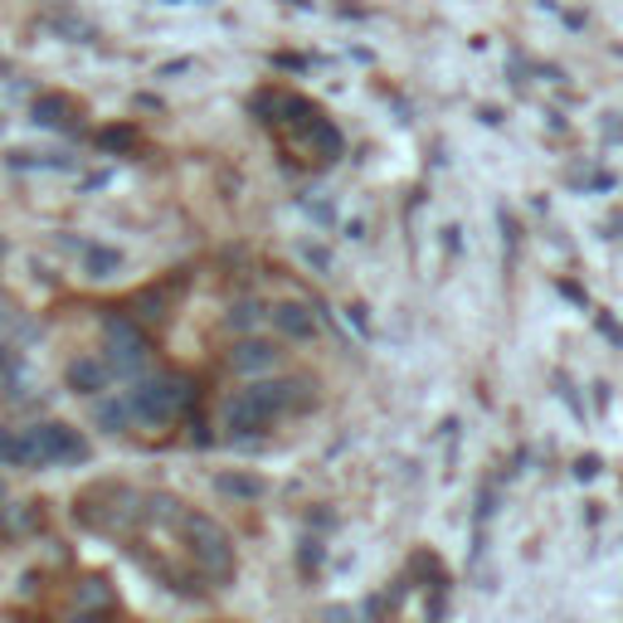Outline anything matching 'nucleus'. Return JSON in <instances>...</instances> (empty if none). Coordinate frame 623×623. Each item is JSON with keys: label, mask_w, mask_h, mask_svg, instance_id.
Wrapping results in <instances>:
<instances>
[{"label": "nucleus", "mask_w": 623, "mask_h": 623, "mask_svg": "<svg viewBox=\"0 0 623 623\" xmlns=\"http://www.w3.org/2000/svg\"><path fill=\"white\" fill-rule=\"evenodd\" d=\"M303 380H258V386H244L224 400V429L248 439V433H264L273 419H283L288 410L303 404Z\"/></svg>", "instance_id": "obj_1"}, {"label": "nucleus", "mask_w": 623, "mask_h": 623, "mask_svg": "<svg viewBox=\"0 0 623 623\" xmlns=\"http://www.w3.org/2000/svg\"><path fill=\"white\" fill-rule=\"evenodd\" d=\"M185 536H191V555L195 565L210 579H230L234 575V546L215 516H185Z\"/></svg>", "instance_id": "obj_2"}, {"label": "nucleus", "mask_w": 623, "mask_h": 623, "mask_svg": "<svg viewBox=\"0 0 623 623\" xmlns=\"http://www.w3.org/2000/svg\"><path fill=\"white\" fill-rule=\"evenodd\" d=\"M25 443H29V467H54V463L88 459V443H83L74 429H64V424H35V429H25Z\"/></svg>", "instance_id": "obj_3"}, {"label": "nucleus", "mask_w": 623, "mask_h": 623, "mask_svg": "<svg viewBox=\"0 0 623 623\" xmlns=\"http://www.w3.org/2000/svg\"><path fill=\"white\" fill-rule=\"evenodd\" d=\"M102 337H108V366L118 370V376H137V370L147 366V337H142L127 317H108Z\"/></svg>", "instance_id": "obj_4"}, {"label": "nucleus", "mask_w": 623, "mask_h": 623, "mask_svg": "<svg viewBox=\"0 0 623 623\" xmlns=\"http://www.w3.org/2000/svg\"><path fill=\"white\" fill-rule=\"evenodd\" d=\"M132 394V410H137V419H147V424H171L175 414H181V404H185V386L181 380H147L142 390H127Z\"/></svg>", "instance_id": "obj_5"}, {"label": "nucleus", "mask_w": 623, "mask_h": 623, "mask_svg": "<svg viewBox=\"0 0 623 623\" xmlns=\"http://www.w3.org/2000/svg\"><path fill=\"white\" fill-rule=\"evenodd\" d=\"M268 327H278L293 341H312L321 331V321H317V312L303 303H283V307H268Z\"/></svg>", "instance_id": "obj_6"}, {"label": "nucleus", "mask_w": 623, "mask_h": 623, "mask_svg": "<svg viewBox=\"0 0 623 623\" xmlns=\"http://www.w3.org/2000/svg\"><path fill=\"white\" fill-rule=\"evenodd\" d=\"M64 380H69V390L74 394H102L112 386V366L108 361H98V356H78V361H69Z\"/></svg>", "instance_id": "obj_7"}, {"label": "nucleus", "mask_w": 623, "mask_h": 623, "mask_svg": "<svg viewBox=\"0 0 623 623\" xmlns=\"http://www.w3.org/2000/svg\"><path fill=\"white\" fill-rule=\"evenodd\" d=\"M278 366V351L268 346V341H258V337H248L244 346H234V370H273Z\"/></svg>", "instance_id": "obj_8"}, {"label": "nucleus", "mask_w": 623, "mask_h": 623, "mask_svg": "<svg viewBox=\"0 0 623 623\" xmlns=\"http://www.w3.org/2000/svg\"><path fill=\"white\" fill-rule=\"evenodd\" d=\"M215 492L220 497H244V502H254V497L268 492L264 477H248V473H220L215 477Z\"/></svg>", "instance_id": "obj_9"}, {"label": "nucleus", "mask_w": 623, "mask_h": 623, "mask_svg": "<svg viewBox=\"0 0 623 623\" xmlns=\"http://www.w3.org/2000/svg\"><path fill=\"white\" fill-rule=\"evenodd\" d=\"M0 467H29L25 429H0Z\"/></svg>", "instance_id": "obj_10"}, {"label": "nucleus", "mask_w": 623, "mask_h": 623, "mask_svg": "<svg viewBox=\"0 0 623 623\" xmlns=\"http://www.w3.org/2000/svg\"><path fill=\"white\" fill-rule=\"evenodd\" d=\"M137 419V410H132V394H122V400H108V404H98V424L108 433H118V429H127V424Z\"/></svg>", "instance_id": "obj_11"}, {"label": "nucleus", "mask_w": 623, "mask_h": 623, "mask_svg": "<svg viewBox=\"0 0 623 623\" xmlns=\"http://www.w3.org/2000/svg\"><path fill=\"white\" fill-rule=\"evenodd\" d=\"M83 268H88V278H112L122 268V258L112 254V248H98V244H83Z\"/></svg>", "instance_id": "obj_12"}, {"label": "nucleus", "mask_w": 623, "mask_h": 623, "mask_svg": "<svg viewBox=\"0 0 623 623\" xmlns=\"http://www.w3.org/2000/svg\"><path fill=\"white\" fill-rule=\"evenodd\" d=\"M230 327H234V331H244V337H248V331L268 327V312H264V307H254V303H244V307H234V312H230Z\"/></svg>", "instance_id": "obj_13"}, {"label": "nucleus", "mask_w": 623, "mask_h": 623, "mask_svg": "<svg viewBox=\"0 0 623 623\" xmlns=\"http://www.w3.org/2000/svg\"><path fill=\"white\" fill-rule=\"evenodd\" d=\"M595 327H599V331H609V341H614V346H623V327H619L614 317H609V312H599V317H595Z\"/></svg>", "instance_id": "obj_14"}, {"label": "nucleus", "mask_w": 623, "mask_h": 623, "mask_svg": "<svg viewBox=\"0 0 623 623\" xmlns=\"http://www.w3.org/2000/svg\"><path fill=\"white\" fill-rule=\"evenodd\" d=\"M83 609H98V604H108V589H98V585H88L83 589V599H78Z\"/></svg>", "instance_id": "obj_15"}, {"label": "nucleus", "mask_w": 623, "mask_h": 623, "mask_svg": "<svg viewBox=\"0 0 623 623\" xmlns=\"http://www.w3.org/2000/svg\"><path fill=\"white\" fill-rule=\"evenodd\" d=\"M575 473H579V477H595V473H599V459H579Z\"/></svg>", "instance_id": "obj_16"}, {"label": "nucleus", "mask_w": 623, "mask_h": 623, "mask_svg": "<svg viewBox=\"0 0 623 623\" xmlns=\"http://www.w3.org/2000/svg\"><path fill=\"white\" fill-rule=\"evenodd\" d=\"M560 293L575 297V303H585V288H579V283H560Z\"/></svg>", "instance_id": "obj_17"}, {"label": "nucleus", "mask_w": 623, "mask_h": 623, "mask_svg": "<svg viewBox=\"0 0 623 623\" xmlns=\"http://www.w3.org/2000/svg\"><path fill=\"white\" fill-rule=\"evenodd\" d=\"M0 502H5V487H0Z\"/></svg>", "instance_id": "obj_18"}, {"label": "nucleus", "mask_w": 623, "mask_h": 623, "mask_svg": "<svg viewBox=\"0 0 623 623\" xmlns=\"http://www.w3.org/2000/svg\"><path fill=\"white\" fill-rule=\"evenodd\" d=\"M0 317H5V303H0Z\"/></svg>", "instance_id": "obj_19"}]
</instances>
